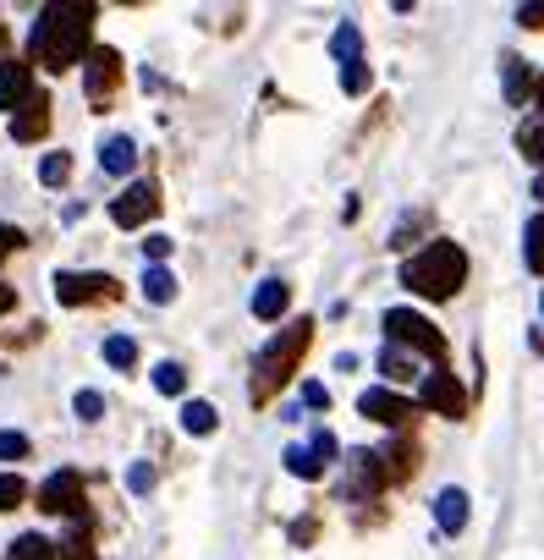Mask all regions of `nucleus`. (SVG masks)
Masks as SVG:
<instances>
[{
    "label": "nucleus",
    "instance_id": "nucleus-1",
    "mask_svg": "<svg viewBox=\"0 0 544 560\" xmlns=\"http://www.w3.org/2000/svg\"><path fill=\"white\" fill-rule=\"evenodd\" d=\"M94 18L100 12L89 7V0H61V7H45L39 23H34V39H28L34 61L45 72H72L78 61H89V50H94Z\"/></svg>",
    "mask_w": 544,
    "mask_h": 560
},
{
    "label": "nucleus",
    "instance_id": "nucleus-2",
    "mask_svg": "<svg viewBox=\"0 0 544 560\" xmlns=\"http://www.w3.org/2000/svg\"><path fill=\"white\" fill-rule=\"evenodd\" d=\"M309 347H314V319H292V325H281V336L253 358V380H247L253 407H269V401H276V396L298 380Z\"/></svg>",
    "mask_w": 544,
    "mask_h": 560
},
{
    "label": "nucleus",
    "instance_id": "nucleus-3",
    "mask_svg": "<svg viewBox=\"0 0 544 560\" xmlns=\"http://www.w3.org/2000/svg\"><path fill=\"white\" fill-rule=\"evenodd\" d=\"M462 280H467V253H462L456 242H445V236L424 242V247L402 264V287H407L413 298H424V303H451V298L462 292Z\"/></svg>",
    "mask_w": 544,
    "mask_h": 560
},
{
    "label": "nucleus",
    "instance_id": "nucleus-4",
    "mask_svg": "<svg viewBox=\"0 0 544 560\" xmlns=\"http://www.w3.org/2000/svg\"><path fill=\"white\" fill-rule=\"evenodd\" d=\"M385 336H391V347H402V352H413V358H429V363H445V336H440V325L435 319H424V314H413V308H385Z\"/></svg>",
    "mask_w": 544,
    "mask_h": 560
},
{
    "label": "nucleus",
    "instance_id": "nucleus-5",
    "mask_svg": "<svg viewBox=\"0 0 544 560\" xmlns=\"http://www.w3.org/2000/svg\"><path fill=\"white\" fill-rule=\"evenodd\" d=\"M121 298V280L100 275V269H61L56 275V303L61 308H89V303H116Z\"/></svg>",
    "mask_w": 544,
    "mask_h": 560
},
{
    "label": "nucleus",
    "instance_id": "nucleus-6",
    "mask_svg": "<svg viewBox=\"0 0 544 560\" xmlns=\"http://www.w3.org/2000/svg\"><path fill=\"white\" fill-rule=\"evenodd\" d=\"M336 456H342L336 434H331V429H314L309 440H298V445L287 451V472L303 478V483H320V478L336 467Z\"/></svg>",
    "mask_w": 544,
    "mask_h": 560
},
{
    "label": "nucleus",
    "instance_id": "nucleus-7",
    "mask_svg": "<svg viewBox=\"0 0 544 560\" xmlns=\"http://www.w3.org/2000/svg\"><path fill=\"white\" fill-rule=\"evenodd\" d=\"M39 511H45V516H72V522H89V516H83V511H89L83 472H72V467L50 472V478L39 483Z\"/></svg>",
    "mask_w": 544,
    "mask_h": 560
},
{
    "label": "nucleus",
    "instance_id": "nucleus-8",
    "mask_svg": "<svg viewBox=\"0 0 544 560\" xmlns=\"http://www.w3.org/2000/svg\"><path fill=\"white\" fill-rule=\"evenodd\" d=\"M83 89H89V105H111L116 100V89H121V50H111V45H94L89 50V61H83Z\"/></svg>",
    "mask_w": 544,
    "mask_h": 560
},
{
    "label": "nucleus",
    "instance_id": "nucleus-9",
    "mask_svg": "<svg viewBox=\"0 0 544 560\" xmlns=\"http://www.w3.org/2000/svg\"><path fill=\"white\" fill-rule=\"evenodd\" d=\"M418 407H429V412H440V418H462V412H467V390L456 385V374L435 369V374L418 380Z\"/></svg>",
    "mask_w": 544,
    "mask_h": 560
},
{
    "label": "nucleus",
    "instance_id": "nucleus-10",
    "mask_svg": "<svg viewBox=\"0 0 544 560\" xmlns=\"http://www.w3.org/2000/svg\"><path fill=\"white\" fill-rule=\"evenodd\" d=\"M160 214V187L154 182H132L116 203H111V220L121 225V231H138V225H149Z\"/></svg>",
    "mask_w": 544,
    "mask_h": 560
},
{
    "label": "nucleus",
    "instance_id": "nucleus-11",
    "mask_svg": "<svg viewBox=\"0 0 544 560\" xmlns=\"http://www.w3.org/2000/svg\"><path fill=\"white\" fill-rule=\"evenodd\" d=\"M358 412L374 418V423H385V429H407V423L418 418V401H407V396H396V390H363V396H358Z\"/></svg>",
    "mask_w": 544,
    "mask_h": 560
},
{
    "label": "nucleus",
    "instance_id": "nucleus-12",
    "mask_svg": "<svg viewBox=\"0 0 544 560\" xmlns=\"http://www.w3.org/2000/svg\"><path fill=\"white\" fill-rule=\"evenodd\" d=\"M34 94H39V89H34V67H28V61H18V56L0 61V110L18 116Z\"/></svg>",
    "mask_w": 544,
    "mask_h": 560
},
{
    "label": "nucleus",
    "instance_id": "nucleus-13",
    "mask_svg": "<svg viewBox=\"0 0 544 560\" xmlns=\"http://www.w3.org/2000/svg\"><path fill=\"white\" fill-rule=\"evenodd\" d=\"M347 478H352L347 494H380V489H391L380 451H347Z\"/></svg>",
    "mask_w": 544,
    "mask_h": 560
},
{
    "label": "nucleus",
    "instance_id": "nucleus-14",
    "mask_svg": "<svg viewBox=\"0 0 544 560\" xmlns=\"http://www.w3.org/2000/svg\"><path fill=\"white\" fill-rule=\"evenodd\" d=\"M50 132V94H34L18 116H12V138L18 143H39Z\"/></svg>",
    "mask_w": 544,
    "mask_h": 560
},
{
    "label": "nucleus",
    "instance_id": "nucleus-15",
    "mask_svg": "<svg viewBox=\"0 0 544 560\" xmlns=\"http://www.w3.org/2000/svg\"><path fill=\"white\" fill-rule=\"evenodd\" d=\"M380 462H385V478H391V483H407V478L418 472V440L396 434L391 445H380Z\"/></svg>",
    "mask_w": 544,
    "mask_h": 560
},
{
    "label": "nucleus",
    "instance_id": "nucleus-16",
    "mask_svg": "<svg viewBox=\"0 0 544 560\" xmlns=\"http://www.w3.org/2000/svg\"><path fill=\"white\" fill-rule=\"evenodd\" d=\"M287 308H292V287H287V280H264V287L253 292V319H264V325H276Z\"/></svg>",
    "mask_w": 544,
    "mask_h": 560
},
{
    "label": "nucleus",
    "instance_id": "nucleus-17",
    "mask_svg": "<svg viewBox=\"0 0 544 560\" xmlns=\"http://www.w3.org/2000/svg\"><path fill=\"white\" fill-rule=\"evenodd\" d=\"M132 160H138V143H132L127 132L105 138V149H100V165H105L111 176H127V171H132Z\"/></svg>",
    "mask_w": 544,
    "mask_h": 560
},
{
    "label": "nucleus",
    "instance_id": "nucleus-18",
    "mask_svg": "<svg viewBox=\"0 0 544 560\" xmlns=\"http://www.w3.org/2000/svg\"><path fill=\"white\" fill-rule=\"evenodd\" d=\"M435 516H440V527H445V533H462V527H467V494H462V489H440Z\"/></svg>",
    "mask_w": 544,
    "mask_h": 560
},
{
    "label": "nucleus",
    "instance_id": "nucleus-19",
    "mask_svg": "<svg viewBox=\"0 0 544 560\" xmlns=\"http://www.w3.org/2000/svg\"><path fill=\"white\" fill-rule=\"evenodd\" d=\"M380 374H385L391 385H413L418 358H413V352H402V347H385V352H380Z\"/></svg>",
    "mask_w": 544,
    "mask_h": 560
},
{
    "label": "nucleus",
    "instance_id": "nucleus-20",
    "mask_svg": "<svg viewBox=\"0 0 544 560\" xmlns=\"http://www.w3.org/2000/svg\"><path fill=\"white\" fill-rule=\"evenodd\" d=\"M143 298L149 303H176V275L165 264H149L143 269Z\"/></svg>",
    "mask_w": 544,
    "mask_h": 560
},
{
    "label": "nucleus",
    "instance_id": "nucleus-21",
    "mask_svg": "<svg viewBox=\"0 0 544 560\" xmlns=\"http://www.w3.org/2000/svg\"><path fill=\"white\" fill-rule=\"evenodd\" d=\"M331 56H336L342 67L363 61V34H358V23H342V28L331 34Z\"/></svg>",
    "mask_w": 544,
    "mask_h": 560
},
{
    "label": "nucleus",
    "instance_id": "nucleus-22",
    "mask_svg": "<svg viewBox=\"0 0 544 560\" xmlns=\"http://www.w3.org/2000/svg\"><path fill=\"white\" fill-rule=\"evenodd\" d=\"M7 560H61V549L50 538H39V533H23V538H12Z\"/></svg>",
    "mask_w": 544,
    "mask_h": 560
},
{
    "label": "nucleus",
    "instance_id": "nucleus-23",
    "mask_svg": "<svg viewBox=\"0 0 544 560\" xmlns=\"http://www.w3.org/2000/svg\"><path fill=\"white\" fill-rule=\"evenodd\" d=\"M500 78H506V100L522 105L528 100V61L522 56H500Z\"/></svg>",
    "mask_w": 544,
    "mask_h": 560
},
{
    "label": "nucleus",
    "instance_id": "nucleus-24",
    "mask_svg": "<svg viewBox=\"0 0 544 560\" xmlns=\"http://www.w3.org/2000/svg\"><path fill=\"white\" fill-rule=\"evenodd\" d=\"M56 549H61V560H100V555H94V533H89V522H72V533H67Z\"/></svg>",
    "mask_w": 544,
    "mask_h": 560
},
{
    "label": "nucleus",
    "instance_id": "nucleus-25",
    "mask_svg": "<svg viewBox=\"0 0 544 560\" xmlns=\"http://www.w3.org/2000/svg\"><path fill=\"white\" fill-rule=\"evenodd\" d=\"M522 258H528V269L533 275H544V209L528 220V231H522Z\"/></svg>",
    "mask_w": 544,
    "mask_h": 560
},
{
    "label": "nucleus",
    "instance_id": "nucleus-26",
    "mask_svg": "<svg viewBox=\"0 0 544 560\" xmlns=\"http://www.w3.org/2000/svg\"><path fill=\"white\" fill-rule=\"evenodd\" d=\"M517 149L544 171V116H533V121H522V127H517Z\"/></svg>",
    "mask_w": 544,
    "mask_h": 560
},
{
    "label": "nucleus",
    "instance_id": "nucleus-27",
    "mask_svg": "<svg viewBox=\"0 0 544 560\" xmlns=\"http://www.w3.org/2000/svg\"><path fill=\"white\" fill-rule=\"evenodd\" d=\"M215 423H220V418H215L209 401H187V407H182V429H187V434H215Z\"/></svg>",
    "mask_w": 544,
    "mask_h": 560
},
{
    "label": "nucleus",
    "instance_id": "nucleus-28",
    "mask_svg": "<svg viewBox=\"0 0 544 560\" xmlns=\"http://www.w3.org/2000/svg\"><path fill=\"white\" fill-rule=\"evenodd\" d=\"M105 363L127 374V369L138 363V341H132V336H111V341H105Z\"/></svg>",
    "mask_w": 544,
    "mask_h": 560
},
{
    "label": "nucleus",
    "instance_id": "nucleus-29",
    "mask_svg": "<svg viewBox=\"0 0 544 560\" xmlns=\"http://www.w3.org/2000/svg\"><path fill=\"white\" fill-rule=\"evenodd\" d=\"M67 176H72V154H45L39 182H45V187H67Z\"/></svg>",
    "mask_w": 544,
    "mask_h": 560
},
{
    "label": "nucleus",
    "instance_id": "nucleus-30",
    "mask_svg": "<svg viewBox=\"0 0 544 560\" xmlns=\"http://www.w3.org/2000/svg\"><path fill=\"white\" fill-rule=\"evenodd\" d=\"M154 390L182 396V390H187V369H182V363H160V369H154Z\"/></svg>",
    "mask_w": 544,
    "mask_h": 560
},
{
    "label": "nucleus",
    "instance_id": "nucleus-31",
    "mask_svg": "<svg viewBox=\"0 0 544 560\" xmlns=\"http://www.w3.org/2000/svg\"><path fill=\"white\" fill-rule=\"evenodd\" d=\"M28 500V483L18 472H0V511H18Z\"/></svg>",
    "mask_w": 544,
    "mask_h": 560
},
{
    "label": "nucleus",
    "instance_id": "nucleus-32",
    "mask_svg": "<svg viewBox=\"0 0 544 560\" xmlns=\"http://www.w3.org/2000/svg\"><path fill=\"white\" fill-rule=\"evenodd\" d=\"M34 445H28V434H18V429H0V462H23Z\"/></svg>",
    "mask_w": 544,
    "mask_h": 560
},
{
    "label": "nucleus",
    "instance_id": "nucleus-33",
    "mask_svg": "<svg viewBox=\"0 0 544 560\" xmlns=\"http://www.w3.org/2000/svg\"><path fill=\"white\" fill-rule=\"evenodd\" d=\"M342 89L358 100V94H369V61H352V67H342Z\"/></svg>",
    "mask_w": 544,
    "mask_h": 560
},
{
    "label": "nucleus",
    "instance_id": "nucleus-34",
    "mask_svg": "<svg viewBox=\"0 0 544 560\" xmlns=\"http://www.w3.org/2000/svg\"><path fill=\"white\" fill-rule=\"evenodd\" d=\"M72 407H78V418H83V423H94V418L105 412V396H100V390H78V401H72Z\"/></svg>",
    "mask_w": 544,
    "mask_h": 560
},
{
    "label": "nucleus",
    "instance_id": "nucleus-35",
    "mask_svg": "<svg viewBox=\"0 0 544 560\" xmlns=\"http://www.w3.org/2000/svg\"><path fill=\"white\" fill-rule=\"evenodd\" d=\"M127 483H132V494H149V489H154V467H149V462H138V467L127 472Z\"/></svg>",
    "mask_w": 544,
    "mask_h": 560
},
{
    "label": "nucleus",
    "instance_id": "nucleus-36",
    "mask_svg": "<svg viewBox=\"0 0 544 560\" xmlns=\"http://www.w3.org/2000/svg\"><path fill=\"white\" fill-rule=\"evenodd\" d=\"M18 247H23V231H12L7 220H0V264H7V258H12Z\"/></svg>",
    "mask_w": 544,
    "mask_h": 560
},
{
    "label": "nucleus",
    "instance_id": "nucleus-37",
    "mask_svg": "<svg viewBox=\"0 0 544 560\" xmlns=\"http://www.w3.org/2000/svg\"><path fill=\"white\" fill-rule=\"evenodd\" d=\"M517 23H522V28H533V34H544V7H522V12H517Z\"/></svg>",
    "mask_w": 544,
    "mask_h": 560
},
{
    "label": "nucleus",
    "instance_id": "nucleus-38",
    "mask_svg": "<svg viewBox=\"0 0 544 560\" xmlns=\"http://www.w3.org/2000/svg\"><path fill=\"white\" fill-rule=\"evenodd\" d=\"M303 401H309L314 412H320V407L331 412V390H325V385H309V390H303Z\"/></svg>",
    "mask_w": 544,
    "mask_h": 560
},
{
    "label": "nucleus",
    "instance_id": "nucleus-39",
    "mask_svg": "<svg viewBox=\"0 0 544 560\" xmlns=\"http://www.w3.org/2000/svg\"><path fill=\"white\" fill-rule=\"evenodd\" d=\"M143 253H149V258H154V264H160V258H165V253H171V236H149V242H143Z\"/></svg>",
    "mask_w": 544,
    "mask_h": 560
},
{
    "label": "nucleus",
    "instance_id": "nucleus-40",
    "mask_svg": "<svg viewBox=\"0 0 544 560\" xmlns=\"http://www.w3.org/2000/svg\"><path fill=\"white\" fill-rule=\"evenodd\" d=\"M12 308H18V292L7 287V280H0V314H12Z\"/></svg>",
    "mask_w": 544,
    "mask_h": 560
},
{
    "label": "nucleus",
    "instance_id": "nucleus-41",
    "mask_svg": "<svg viewBox=\"0 0 544 560\" xmlns=\"http://www.w3.org/2000/svg\"><path fill=\"white\" fill-rule=\"evenodd\" d=\"M292 538H298V544H309V538H314V516H303V522L292 527Z\"/></svg>",
    "mask_w": 544,
    "mask_h": 560
},
{
    "label": "nucleus",
    "instance_id": "nucleus-42",
    "mask_svg": "<svg viewBox=\"0 0 544 560\" xmlns=\"http://www.w3.org/2000/svg\"><path fill=\"white\" fill-rule=\"evenodd\" d=\"M533 105H539V110H544V78H539V83H533Z\"/></svg>",
    "mask_w": 544,
    "mask_h": 560
},
{
    "label": "nucleus",
    "instance_id": "nucleus-43",
    "mask_svg": "<svg viewBox=\"0 0 544 560\" xmlns=\"http://www.w3.org/2000/svg\"><path fill=\"white\" fill-rule=\"evenodd\" d=\"M0 61H12V56H7V23H0Z\"/></svg>",
    "mask_w": 544,
    "mask_h": 560
},
{
    "label": "nucleus",
    "instance_id": "nucleus-44",
    "mask_svg": "<svg viewBox=\"0 0 544 560\" xmlns=\"http://www.w3.org/2000/svg\"><path fill=\"white\" fill-rule=\"evenodd\" d=\"M533 198H539V203H544V171H539V182H533Z\"/></svg>",
    "mask_w": 544,
    "mask_h": 560
}]
</instances>
